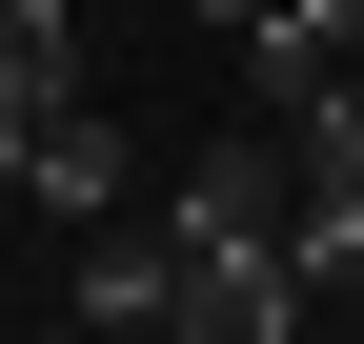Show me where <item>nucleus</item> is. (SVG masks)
<instances>
[{
	"mask_svg": "<svg viewBox=\"0 0 364 344\" xmlns=\"http://www.w3.org/2000/svg\"><path fill=\"white\" fill-rule=\"evenodd\" d=\"M284 203H304V122H223V142L182 162L162 223H182V243H284Z\"/></svg>",
	"mask_w": 364,
	"mask_h": 344,
	"instance_id": "nucleus-1",
	"label": "nucleus"
},
{
	"mask_svg": "<svg viewBox=\"0 0 364 344\" xmlns=\"http://www.w3.org/2000/svg\"><path fill=\"white\" fill-rule=\"evenodd\" d=\"M61 304L102 324V344H122V324H182V223H122V203H102L81 264H61Z\"/></svg>",
	"mask_w": 364,
	"mask_h": 344,
	"instance_id": "nucleus-2",
	"label": "nucleus"
},
{
	"mask_svg": "<svg viewBox=\"0 0 364 344\" xmlns=\"http://www.w3.org/2000/svg\"><path fill=\"white\" fill-rule=\"evenodd\" d=\"M122 183H142V162H122V122H81V102H41V122H21V203H61V223H102Z\"/></svg>",
	"mask_w": 364,
	"mask_h": 344,
	"instance_id": "nucleus-3",
	"label": "nucleus"
},
{
	"mask_svg": "<svg viewBox=\"0 0 364 344\" xmlns=\"http://www.w3.org/2000/svg\"><path fill=\"white\" fill-rule=\"evenodd\" d=\"M81 102V0H0V122Z\"/></svg>",
	"mask_w": 364,
	"mask_h": 344,
	"instance_id": "nucleus-4",
	"label": "nucleus"
},
{
	"mask_svg": "<svg viewBox=\"0 0 364 344\" xmlns=\"http://www.w3.org/2000/svg\"><path fill=\"white\" fill-rule=\"evenodd\" d=\"M304 21H324V41H344V61H364V0H304Z\"/></svg>",
	"mask_w": 364,
	"mask_h": 344,
	"instance_id": "nucleus-5",
	"label": "nucleus"
},
{
	"mask_svg": "<svg viewBox=\"0 0 364 344\" xmlns=\"http://www.w3.org/2000/svg\"><path fill=\"white\" fill-rule=\"evenodd\" d=\"M203 21H223V41H243V21H284V0H203Z\"/></svg>",
	"mask_w": 364,
	"mask_h": 344,
	"instance_id": "nucleus-6",
	"label": "nucleus"
}]
</instances>
